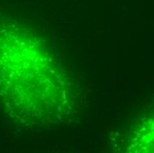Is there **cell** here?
Masks as SVG:
<instances>
[{
    "mask_svg": "<svg viewBox=\"0 0 154 153\" xmlns=\"http://www.w3.org/2000/svg\"><path fill=\"white\" fill-rule=\"evenodd\" d=\"M69 86L35 36L0 21V96L11 115L24 124L60 122L72 107Z\"/></svg>",
    "mask_w": 154,
    "mask_h": 153,
    "instance_id": "6da1fadb",
    "label": "cell"
}]
</instances>
